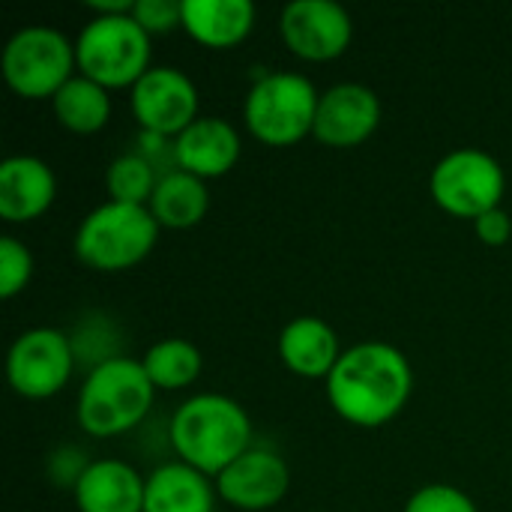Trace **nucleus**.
<instances>
[{
    "mask_svg": "<svg viewBox=\"0 0 512 512\" xmlns=\"http://www.w3.org/2000/svg\"><path fill=\"white\" fill-rule=\"evenodd\" d=\"M75 60L78 72L102 87H132L150 69V33L132 12L96 15L78 30Z\"/></svg>",
    "mask_w": 512,
    "mask_h": 512,
    "instance_id": "423d86ee",
    "label": "nucleus"
},
{
    "mask_svg": "<svg viewBox=\"0 0 512 512\" xmlns=\"http://www.w3.org/2000/svg\"><path fill=\"white\" fill-rule=\"evenodd\" d=\"M252 24V0H183V30L210 48L237 45L249 36Z\"/></svg>",
    "mask_w": 512,
    "mask_h": 512,
    "instance_id": "6ab92c4d",
    "label": "nucleus"
},
{
    "mask_svg": "<svg viewBox=\"0 0 512 512\" xmlns=\"http://www.w3.org/2000/svg\"><path fill=\"white\" fill-rule=\"evenodd\" d=\"M381 123V99L360 81H342L321 93L315 138L327 147H357Z\"/></svg>",
    "mask_w": 512,
    "mask_h": 512,
    "instance_id": "ddd939ff",
    "label": "nucleus"
},
{
    "mask_svg": "<svg viewBox=\"0 0 512 512\" xmlns=\"http://www.w3.org/2000/svg\"><path fill=\"white\" fill-rule=\"evenodd\" d=\"M168 438L180 462L207 477H219L252 447V420L237 399L198 393L171 414Z\"/></svg>",
    "mask_w": 512,
    "mask_h": 512,
    "instance_id": "f03ea898",
    "label": "nucleus"
},
{
    "mask_svg": "<svg viewBox=\"0 0 512 512\" xmlns=\"http://www.w3.org/2000/svg\"><path fill=\"white\" fill-rule=\"evenodd\" d=\"M156 183H159V174L135 150L117 156L105 174V186H108L111 201H123V204H150Z\"/></svg>",
    "mask_w": 512,
    "mask_h": 512,
    "instance_id": "5701e85b",
    "label": "nucleus"
},
{
    "mask_svg": "<svg viewBox=\"0 0 512 512\" xmlns=\"http://www.w3.org/2000/svg\"><path fill=\"white\" fill-rule=\"evenodd\" d=\"M414 372L408 357L390 342H360L342 351L327 375V399L339 417L357 426L390 423L411 399Z\"/></svg>",
    "mask_w": 512,
    "mask_h": 512,
    "instance_id": "f257e3e1",
    "label": "nucleus"
},
{
    "mask_svg": "<svg viewBox=\"0 0 512 512\" xmlns=\"http://www.w3.org/2000/svg\"><path fill=\"white\" fill-rule=\"evenodd\" d=\"M132 114L141 129L177 138L198 120V87L177 66H150L132 84Z\"/></svg>",
    "mask_w": 512,
    "mask_h": 512,
    "instance_id": "9d476101",
    "label": "nucleus"
},
{
    "mask_svg": "<svg viewBox=\"0 0 512 512\" xmlns=\"http://www.w3.org/2000/svg\"><path fill=\"white\" fill-rule=\"evenodd\" d=\"M51 108H54V117L78 132V135H90V132H99L108 117H111V96H108V87H102L99 81L75 72L54 96H51Z\"/></svg>",
    "mask_w": 512,
    "mask_h": 512,
    "instance_id": "412c9836",
    "label": "nucleus"
},
{
    "mask_svg": "<svg viewBox=\"0 0 512 512\" xmlns=\"http://www.w3.org/2000/svg\"><path fill=\"white\" fill-rule=\"evenodd\" d=\"M30 276H33V255H30V249L18 237L3 234L0 237V297L9 300L18 291H24Z\"/></svg>",
    "mask_w": 512,
    "mask_h": 512,
    "instance_id": "b1692460",
    "label": "nucleus"
},
{
    "mask_svg": "<svg viewBox=\"0 0 512 512\" xmlns=\"http://www.w3.org/2000/svg\"><path fill=\"white\" fill-rule=\"evenodd\" d=\"M132 18L147 33H165L183 27V0H135Z\"/></svg>",
    "mask_w": 512,
    "mask_h": 512,
    "instance_id": "a878e982",
    "label": "nucleus"
},
{
    "mask_svg": "<svg viewBox=\"0 0 512 512\" xmlns=\"http://www.w3.org/2000/svg\"><path fill=\"white\" fill-rule=\"evenodd\" d=\"M153 381L141 360L108 357L96 363L78 390V423L93 438H114L135 429L153 405Z\"/></svg>",
    "mask_w": 512,
    "mask_h": 512,
    "instance_id": "7ed1b4c3",
    "label": "nucleus"
},
{
    "mask_svg": "<svg viewBox=\"0 0 512 512\" xmlns=\"http://www.w3.org/2000/svg\"><path fill=\"white\" fill-rule=\"evenodd\" d=\"M216 486L186 462H165L147 477L144 512H216Z\"/></svg>",
    "mask_w": 512,
    "mask_h": 512,
    "instance_id": "a211bd4d",
    "label": "nucleus"
},
{
    "mask_svg": "<svg viewBox=\"0 0 512 512\" xmlns=\"http://www.w3.org/2000/svg\"><path fill=\"white\" fill-rule=\"evenodd\" d=\"M279 33L297 57L333 60L351 45L354 21L336 0H291L282 6Z\"/></svg>",
    "mask_w": 512,
    "mask_h": 512,
    "instance_id": "9b49d317",
    "label": "nucleus"
},
{
    "mask_svg": "<svg viewBox=\"0 0 512 512\" xmlns=\"http://www.w3.org/2000/svg\"><path fill=\"white\" fill-rule=\"evenodd\" d=\"M141 363L159 390H183L201 375V351L183 336H165L153 342Z\"/></svg>",
    "mask_w": 512,
    "mask_h": 512,
    "instance_id": "4be33fe9",
    "label": "nucleus"
},
{
    "mask_svg": "<svg viewBox=\"0 0 512 512\" xmlns=\"http://www.w3.org/2000/svg\"><path fill=\"white\" fill-rule=\"evenodd\" d=\"M135 153H141V156L153 165V171H156L159 177H165V174H171V171L180 168V165H177V141H174L171 135H159V132L141 129Z\"/></svg>",
    "mask_w": 512,
    "mask_h": 512,
    "instance_id": "bb28decb",
    "label": "nucleus"
},
{
    "mask_svg": "<svg viewBox=\"0 0 512 512\" xmlns=\"http://www.w3.org/2000/svg\"><path fill=\"white\" fill-rule=\"evenodd\" d=\"M147 207L162 228H192L207 216L210 192L201 177L177 168V171L159 177Z\"/></svg>",
    "mask_w": 512,
    "mask_h": 512,
    "instance_id": "aec40b11",
    "label": "nucleus"
},
{
    "mask_svg": "<svg viewBox=\"0 0 512 512\" xmlns=\"http://www.w3.org/2000/svg\"><path fill=\"white\" fill-rule=\"evenodd\" d=\"M75 66V42H69V36L51 24L18 27L0 54L6 84L24 99L54 96L75 75Z\"/></svg>",
    "mask_w": 512,
    "mask_h": 512,
    "instance_id": "0eeeda50",
    "label": "nucleus"
},
{
    "mask_svg": "<svg viewBox=\"0 0 512 512\" xmlns=\"http://www.w3.org/2000/svg\"><path fill=\"white\" fill-rule=\"evenodd\" d=\"M279 357L282 363L306 378H327L342 357L336 330L315 315L291 318L279 333Z\"/></svg>",
    "mask_w": 512,
    "mask_h": 512,
    "instance_id": "f3484780",
    "label": "nucleus"
},
{
    "mask_svg": "<svg viewBox=\"0 0 512 512\" xmlns=\"http://www.w3.org/2000/svg\"><path fill=\"white\" fill-rule=\"evenodd\" d=\"M159 222L147 204L105 201L93 207L75 231V255L93 270H129L141 264L159 240Z\"/></svg>",
    "mask_w": 512,
    "mask_h": 512,
    "instance_id": "20e7f679",
    "label": "nucleus"
},
{
    "mask_svg": "<svg viewBox=\"0 0 512 512\" xmlns=\"http://www.w3.org/2000/svg\"><path fill=\"white\" fill-rule=\"evenodd\" d=\"M318 99L321 93L312 78L288 69L264 72L246 93L243 120L258 141L288 147L315 129Z\"/></svg>",
    "mask_w": 512,
    "mask_h": 512,
    "instance_id": "39448f33",
    "label": "nucleus"
},
{
    "mask_svg": "<svg viewBox=\"0 0 512 512\" xmlns=\"http://www.w3.org/2000/svg\"><path fill=\"white\" fill-rule=\"evenodd\" d=\"M75 366V345L57 327L24 330L6 354V375L15 393L45 399L66 387Z\"/></svg>",
    "mask_w": 512,
    "mask_h": 512,
    "instance_id": "1a4fd4ad",
    "label": "nucleus"
},
{
    "mask_svg": "<svg viewBox=\"0 0 512 512\" xmlns=\"http://www.w3.org/2000/svg\"><path fill=\"white\" fill-rule=\"evenodd\" d=\"M405 512H480L477 504L456 486L450 483H429L423 489H417L408 504Z\"/></svg>",
    "mask_w": 512,
    "mask_h": 512,
    "instance_id": "393cba45",
    "label": "nucleus"
},
{
    "mask_svg": "<svg viewBox=\"0 0 512 512\" xmlns=\"http://www.w3.org/2000/svg\"><path fill=\"white\" fill-rule=\"evenodd\" d=\"M429 189L438 207H444L447 213L477 219L501 207L507 174L492 153L480 147H456L432 168Z\"/></svg>",
    "mask_w": 512,
    "mask_h": 512,
    "instance_id": "6e6552de",
    "label": "nucleus"
},
{
    "mask_svg": "<svg viewBox=\"0 0 512 512\" xmlns=\"http://www.w3.org/2000/svg\"><path fill=\"white\" fill-rule=\"evenodd\" d=\"M147 480L120 459H96L75 483V504L81 512H144Z\"/></svg>",
    "mask_w": 512,
    "mask_h": 512,
    "instance_id": "dca6fc26",
    "label": "nucleus"
},
{
    "mask_svg": "<svg viewBox=\"0 0 512 512\" xmlns=\"http://www.w3.org/2000/svg\"><path fill=\"white\" fill-rule=\"evenodd\" d=\"M57 195V177L39 156L18 153L0 162V216L6 222H30L42 216Z\"/></svg>",
    "mask_w": 512,
    "mask_h": 512,
    "instance_id": "4468645a",
    "label": "nucleus"
},
{
    "mask_svg": "<svg viewBox=\"0 0 512 512\" xmlns=\"http://www.w3.org/2000/svg\"><path fill=\"white\" fill-rule=\"evenodd\" d=\"M174 141L177 165L201 180L228 174L240 159V132L225 117H198Z\"/></svg>",
    "mask_w": 512,
    "mask_h": 512,
    "instance_id": "2eb2a0df",
    "label": "nucleus"
},
{
    "mask_svg": "<svg viewBox=\"0 0 512 512\" xmlns=\"http://www.w3.org/2000/svg\"><path fill=\"white\" fill-rule=\"evenodd\" d=\"M288 486H291L288 462L264 447H249L216 477L219 498L237 510L249 512L276 507L288 495Z\"/></svg>",
    "mask_w": 512,
    "mask_h": 512,
    "instance_id": "f8f14e48",
    "label": "nucleus"
},
{
    "mask_svg": "<svg viewBox=\"0 0 512 512\" xmlns=\"http://www.w3.org/2000/svg\"><path fill=\"white\" fill-rule=\"evenodd\" d=\"M474 231H477V237L486 246H504L512 234L510 213L501 210V207H495V210H489V213H483V216L474 219Z\"/></svg>",
    "mask_w": 512,
    "mask_h": 512,
    "instance_id": "cd10ccee",
    "label": "nucleus"
}]
</instances>
